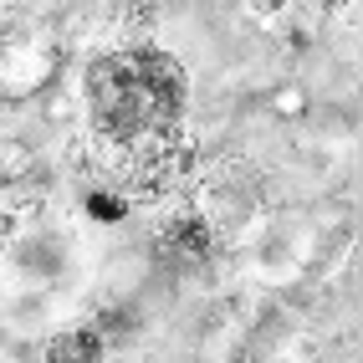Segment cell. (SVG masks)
<instances>
[{
	"instance_id": "obj_1",
	"label": "cell",
	"mask_w": 363,
	"mask_h": 363,
	"mask_svg": "<svg viewBox=\"0 0 363 363\" xmlns=\"http://www.w3.org/2000/svg\"><path fill=\"white\" fill-rule=\"evenodd\" d=\"M82 103L92 143L123 149V143L179 133L184 118V67L154 46H118L92 57L82 72Z\"/></svg>"
},
{
	"instance_id": "obj_2",
	"label": "cell",
	"mask_w": 363,
	"mask_h": 363,
	"mask_svg": "<svg viewBox=\"0 0 363 363\" xmlns=\"http://www.w3.org/2000/svg\"><path fill=\"white\" fill-rule=\"evenodd\" d=\"M210 240H215V225L205 215H174L164 230H159V256L169 261H205L210 256Z\"/></svg>"
},
{
	"instance_id": "obj_3",
	"label": "cell",
	"mask_w": 363,
	"mask_h": 363,
	"mask_svg": "<svg viewBox=\"0 0 363 363\" xmlns=\"http://www.w3.org/2000/svg\"><path fill=\"white\" fill-rule=\"evenodd\" d=\"M103 358H108V343L92 328H67L41 353V363H103Z\"/></svg>"
},
{
	"instance_id": "obj_4",
	"label": "cell",
	"mask_w": 363,
	"mask_h": 363,
	"mask_svg": "<svg viewBox=\"0 0 363 363\" xmlns=\"http://www.w3.org/2000/svg\"><path fill=\"white\" fill-rule=\"evenodd\" d=\"M277 108H281V113H302V87H281Z\"/></svg>"
}]
</instances>
